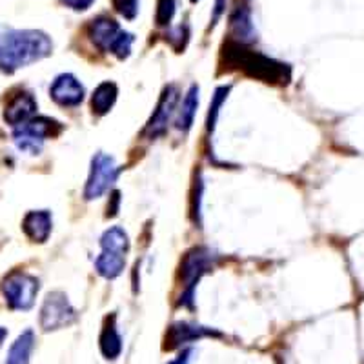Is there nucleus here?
I'll return each instance as SVG.
<instances>
[{"label": "nucleus", "instance_id": "1", "mask_svg": "<svg viewBox=\"0 0 364 364\" xmlns=\"http://www.w3.org/2000/svg\"><path fill=\"white\" fill-rule=\"evenodd\" d=\"M53 50V42L37 29H13L0 35V70L6 73L42 60Z\"/></svg>", "mask_w": 364, "mask_h": 364}, {"label": "nucleus", "instance_id": "2", "mask_svg": "<svg viewBox=\"0 0 364 364\" xmlns=\"http://www.w3.org/2000/svg\"><path fill=\"white\" fill-rule=\"evenodd\" d=\"M224 51H226V63L237 70L245 71L248 77L268 84H277V86H286L290 82V66L279 63L275 58L246 50L245 46L237 44V42H232Z\"/></svg>", "mask_w": 364, "mask_h": 364}, {"label": "nucleus", "instance_id": "3", "mask_svg": "<svg viewBox=\"0 0 364 364\" xmlns=\"http://www.w3.org/2000/svg\"><path fill=\"white\" fill-rule=\"evenodd\" d=\"M100 255L95 268L104 279L119 277L126 266V253L129 252V237L120 226H112L100 237Z\"/></svg>", "mask_w": 364, "mask_h": 364}, {"label": "nucleus", "instance_id": "4", "mask_svg": "<svg viewBox=\"0 0 364 364\" xmlns=\"http://www.w3.org/2000/svg\"><path fill=\"white\" fill-rule=\"evenodd\" d=\"M93 44L102 51H109L115 57L126 58L132 51L133 44V35L120 29L119 22L113 21V18L106 17H97L91 21L90 29H87Z\"/></svg>", "mask_w": 364, "mask_h": 364}, {"label": "nucleus", "instance_id": "5", "mask_svg": "<svg viewBox=\"0 0 364 364\" xmlns=\"http://www.w3.org/2000/svg\"><path fill=\"white\" fill-rule=\"evenodd\" d=\"M63 132V126L58 124L57 120L50 119V117H33L24 124L15 128V142H17L18 149L26 151L29 155L41 154L44 142L50 136H57Z\"/></svg>", "mask_w": 364, "mask_h": 364}, {"label": "nucleus", "instance_id": "6", "mask_svg": "<svg viewBox=\"0 0 364 364\" xmlns=\"http://www.w3.org/2000/svg\"><path fill=\"white\" fill-rule=\"evenodd\" d=\"M215 255L206 248H193L184 255L181 262V279L184 282V294L181 295V304L191 306L193 304L195 286L204 273L213 266Z\"/></svg>", "mask_w": 364, "mask_h": 364}, {"label": "nucleus", "instance_id": "7", "mask_svg": "<svg viewBox=\"0 0 364 364\" xmlns=\"http://www.w3.org/2000/svg\"><path fill=\"white\" fill-rule=\"evenodd\" d=\"M38 279L26 272H11L2 282V295L11 310H29L38 294Z\"/></svg>", "mask_w": 364, "mask_h": 364}, {"label": "nucleus", "instance_id": "8", "mask_svg": "<svg viewBox=\"0 0 364 364\" xmlns=\"http://www.w3.org/2000/svg\"><path fill=\"white\" fill-rule=\"evenodd\" d=\"M119 171V166H117L115 159L112 155L97 154L95 157L91 159L90 175H87L86 188H84L86 200L99 199L100 195L106 193L115 184Z\"/></svg>", "mask_w": 364, "mask_h": 364}, {"label": "nucleus", "instance_id": "9", "mask_svg": "<svg viewBox=\"0 0 364 364\" xmlns=\"http://www.w3.org/2000/svg\"><path fill=\"white\" fill-rule=\"evenodd\" d=\"M77 311L63 291H53L46 297L41 310V328L44 331L60 330L75 323Z\"/></svg>", "mask_w": 364, "mask_h": 364}, {"label": "nucleus", "instance_id": "10", "mask_svg": "<svg viewBox=\"0 0 364 364\" xmlns=\"http://www.w3.org/2000/svg\"><path fill=\"white\" fill-rule=\"evenodd\" d=\"M50 95L58 106H64V108H75L79 106L84 100L86 95V90L80 84V80L71 73H63L58 75L57 79L53 80L50 87Z\"/></svg>", "mask_w": 364, "mask_h": 364}, {"label": "nucleus", "instance_id": "11", "mask_svg": "<svg viewBox=\"0 0 364 364\" xmlns=\"http://www.w3.org/2000/svg\"><path fill=\"white\" fill-rule=\"evenodd\" d=\"M178 99V91L175 86H168L162 91L161 99L157 102V108H155L154 115L149 119L148 126H146L144 133L149 136V139H155V136L162 135L168 128V122H170L171 115L175 112V106H177Z\"/></svg>", "mask_w": 364, "mask_h": 364}, {"label": "nucleus", "instance_id": "12", "mask_svg": "<svg viewBox=\"0 0 364 364\" xmlns=\"http://www.w3.org/2000/svg\"><path fill=\"white\" fill-rule=\"evenodd\" d=\"M35 113H37V100L29 91L18 90L6 102L4 119L9 126L17 128V126L28 122L29 119H33Z\"/></svg>", "mask_w": 364, "mask_h": 364}, {"label": "nucleus", "instance_id": "13", "mask_svg": "<svg viewBox=\"0 0 364 364\" xmlns=\"http://www.w3.org/2000/svg\"><path fill=\"white\" fill-rule=\"evenodd\" d=\"M208 336L219 337L220 333H217V331L204 326H195V324H188V323H175L173 326L168 330V333H166L164 348L166 350H175V348H181L182 344L191 343V341H197L200 339V337H208Z\"/></svg>", "mask_w": 364, "mask_h": 364}, {"label": "nucleus", "instance_id": "14", "mask_svg": "<svg viewBox=\"0 0 364 364\" xmlns=\"http://www.w3.org/2000/svg\"><path fill=\"white\" fill-rule=\"evenodd\" d=\"M51 228H53V219L50 211L46 210L29 211L22 220V230L33 242H46L51 235Z\"/></svg>", "mask_w": 364, "mask_h": 364}, {"label": "nucleus", "instance_id": "15", "mask_svg": "<svg viewBox=\"0 0 364 364\" xmlns=\"http://www.w3.org/2000/svg\"><path fill=\"white\" fill-rule=\"evenodd\" d=\"M230 31L237 44H248L255 38V26L252 22V13L246 6H239L230 18Z\"/></svg>", "mask_w": 364, "mask_h": 364}, {"label": "nucleus", "instance_id": "16", "mask_svg": "<svg viewBox=\"0 0 364 364\" xmlns=\"http://www.w3.org/2000/svg\"><path fill=\"white\" fill-rule=\"evenodd\" d=\"M100 352L106 359H117L122 352V337L117 330L115 315H108L104 321L102 333H100Z\"/></svg>", "mask_w": 364, "mask_h": 364}, {"label": "nucleus", "instance_id": "17", "mask_svg": "<svg viewBox=\"0 0 364 364\" xmlns=\"http://www.w3.org/2000/svg\"><path fill=\"white\" fill-rule=\"evenodd\" d=\"M35 348V333L31 330L24 331L17 341L11 344L8 352V359L4 364H29L31 360V352Z\"/></svg>", "mask_w": 364, "mask_h": 364}, {"label": "nucleus", "instance_id": "18", "mask_svg": "<svg viewBox=\"0 0 364 364\" xmlns=\"http://www.w3.org/2000/svg\"><path fill=\"white\" fill-rule=\"evenodd\" d=\"M117 95H119V90L113 82H102L97 86V90L93 91L91 95V109L95 115H106L109 109L113 108L115 104Z\"/></svg>", "mask_w": 364, "mask_h": 364}, {"label": "nucleus", "instance_id": "19", "mask_svg": "<svg viewBox=\"0 0 364 364\" xmlns=\"http://www.w3.org/2000/svg\"><path fill=\"white\" fill-rule=\"evenodd\" d=\"M197 109H199V86H191L188 90L186 97L182 100L181 109H178V119H177V128L181 132H188L193 124L195 115H197Z\"/></svg>", "mask_w": 364, "mask_h": 364}, {"label": "nucleus", "instance_id": "20", "mask_svg": "<svg viewBox=\"0 0 364 364\" xmlns=\"http://www.w3.org/2000/svg\"><path fill=\"white\" fill-rule=\"evenodd\" d=\"M228 93H230V86H220L215 90V95L211 99L210 104V113H208V132L215 128L217 117L220 113V106L224 104V100L228 99Z\"/></svg>", "mask_w": 364, "mask_h": 364}, {"label": "nucleus", "instance_id": "21", "mask_svg": "<svg viewBox=\"0 0 364 364\" xmlns=\"http://www.w3.org/2000/svg\"><path fill=\"white\" fill-rule=\"evenodd\" d=\"M175 11H177V0H157V11H155L157 26H170Z\"/></svg>", "mask_w": 364, "mask_h": 364}, {"label": "nucleus", "instance_id": "22", "mask_svg": "<svg viewBox=\"0 0 364 364\" xmlns=\"http://www.w3.org/2000/svg\"><path fill=\"white\" fill-rule=\"evenodd\" d=\"M113 9L128 21H133L139 13V0H112Z\"/></svg>", "mask_w": 364, "mask_h": 364}, {"label": "nucleus", "instance_id": "23", "mask_svg": "<svg viewBox=\"0 0 364 364\" xmlns=\"http://www.w3.org/2000/svg\"><path fill=\"white\" fill-rule=\"evenodd\" d=\"M64 6H68V8L75 9V11H84V9L90 8L95 0H60Z\"/></svg>", "mask_w": 364, "mask_h": 364}, {"label": "nucleus", "instance_id": "24", "mask_svg": "<svg viewBox=\"0 0 364 364\" xmlns=\"http://www.w3.org/2000/svg\"><path fill=\"white\" fill-rule=\"evenodd\" d=\"M226 6H228V0H215V9H213V18H211V26H215L217 21L224 15L226 11Z\"/></svg>", "mask_w": 364, "mask_h": 364}, {"label": "nucleus", "instance_id": "25", "mask_svg": "<svg viewBox=\"0 0 364 364\" xmlns=\"http://www.w3.org/2000/svg\"><path fill=\"white\" fill-rule=\"evenodd\" d=\"M190 355H191V352L181 353V355H178L175 360H171L170 364H188V363H190Z\"/></svg>", "mask_w": 364, "mask_h": 364}, {"label": "nucleus", "instance_id": "26", "mask_svg": "<svg viewBox=\"0 0 364 364\" xmlns=\"http://www.w3.org/2000/svg\"><path fill=\"white\" fill-rule=\"evenodd\" d=\"M6 337H8V330H6V328L0 326V346H2V343H4Z\"/></svg>", "mask_w": 364, "mask_h": 364}, {"label": "nucleus", "instance_id": "27", "mask_svg": "<svg viewBox=\"0 0 364 364\" xmlns=\"http://www.w3.org/2000/svg\"><path fill=\"white\" fill-rule=\"evenodd\" d=\"M191 2H193V4H195V2H199V0H191Z\"/></svg>", "mask_w": 364, "mask_h": 364}]
</instances>
